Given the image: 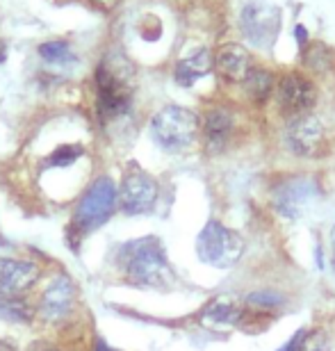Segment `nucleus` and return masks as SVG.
Listing matches in <instances>:
<instances>
[{
  "label": "nucleus",
  "mask_w": 335,
  "mask_h": 351,
  "mask_svg": "<svg viewBox=\"0 0 335 351\" xmlns=\"http://www.w3.org/2000/svg\"><path fill=\"white\" fill-rule=\"evenodd\" d=\"M121 267L132 283L142 287H166L173 283V271L162 247L153 237L128 242L121 249Z\"/></svg>",
  "instance_id": "nucleus-1"
},
{
  "label": "nucleus",
  "mask_w": 335,
  "mask_h": 351,
  "mask_svg": "<svg viewBox=\"0 0 335 351\" xmlns=\"http://www.w3.org/2000/svg\"><path fill=\"white\" fill-rule=\"evenodd\" d=\"M244 254V240L235 230L223 226L219 221H208L197 237V256L201 263L230 269Z\"/></svg>",
  "instance_id": "nucleus-2"
},
{
  "label": "nucleus",
  "mask_w": 335,
  "mask_h": 351,
  "mask_svg": "<svg viewBox=\"0 0 335 351\" xmlns=\"http://www.w3.org/2000/svg\"><path fill=\"white\" fill-rule=\"evenodd\" d=\"M151 135L164 151H183L199 135V117L187 108L169 105L153 117Z\"/></svg>",
  "instance_id": "nucleus-3"
},
{
  "label": "nucleus",
  "mask_w": 335,
  "mask_h": 351,
  "mask_svg": "<svg viewBox=\"0 0 335 351\" xmlns=\"http://www.w3.org/2000/svg\"><path fill=\"white\" fill-rule=\"evenodd\" d=\"M116 199H119V189L114 182L110 178H99L89 187L85 199L80 201L78 210H75V226L80 230L99 228L114 213Z\"/></svg>",
  "instance_id": "nucleus-4"
},
{
  "label": "nucleus",
  "mask_w": 335,
  "mask_h": 351,
  "mask_svg": "<svg viewBox=\"0 0 335 351\" xmlns=\"http://www.w3.org/2000/svg\"><path fill=\"white\" fill-rule=\"evenodd\" d=\"M319 189L317 182L310 178H290L283 180L274 192V208L276 213L290 219H299L312 208V203L317 201Z\"/></svg>",
  "instance_id": "nucleus-5"
},
{
  "label": "nucleus",
  "mask_w": 335,
  "mask_h": 351,
  "mask_svg": "<svg viewBox=\"0 0 335 351\" xmlns=\"http://www.w3.org/2000/svg\"><path fill=\"white\" fill-rule=\"evenodd\" d=\"M96 96H99V112L106 121L125 114L132 101L130 87L106 66L96 71Z\"/></svg>",
  "instance_id": "nucleus-6"
},
{
  "label": "nucleus",
  "mask_w": 335,
  "mask_h": 351,
  "mask_svg": "<svg viewBox=\"0 0 335 351\" xmlns=\"http://www.w3.org/2000/svg\"><path fill=\"white\" fill-rule=\"evenodd\" d=\"M158 182L144 171H132L123 178V185L119 189V199L125 215H144L156 208L158 201Z\"/></svg>",
  "instance_id": "nucleus-7"
},
{
  "label": "nucleus",
  "mask_w": 335,
  "mask_h": 351,
  "mask_svg": "<svg viewBox=\"0 0 335 351\" xmlns=\"http://www.w3.org/2000/svg\"><path fill=\"white\" fill-rule=\"evenodd\" d=\"M317 89L315 85L299 73H288L278 82V105L288 117H303L315 108Z\"/></svg>",
  "instance_id": "nucleus-8"
},
{
  "label": "nucleus",
  "mask_w": 335,
  "mask_h": 351,
  "mask_svg": "<svg viewBox=\"0 0 335 351\" xmlns=\"http://www.w3.org/2000/svg\"><path fill=\"white\" fill-rule=\"evenodd\" d=\"M288 144L292 153L301 158H312L322 151L324 146V125L317 117L303 114L292 119L288 125Z\"/></svg>",
  "instance_id": "nucleus-9"
},
{
  "label": "nucleus",
  "mask_w": 335,
  "mask_h": 351,
  "mask_svg": "<svg viewBox=\"0 0 335 351\" xmlns=\"http://www.w3.org/2000/svg\"><path fill=\"white\" fill-rule=\"evenodd\" d=\"M75 304V287L66 276H58L51 285L46 287L41 297L39 311L46 322H60L73 311Z\"/></svg>",
  "instance_id": "nucleus-10"
},
{
  "label": "nucleus",
  "mask_w": 335,
  "mask_h": 351,
  "mask_svg": "<svg viewBox=\"0 0 335 351\" xmlns=\"http://www.w3.org/2000/svg\"><path fill=\"white\" fill-rule=\"evenodd\" d=\"M242 27L253 44L267 46L276 37V30L281 27V19H278V14L274 10L251 5L242 12Z\"/></svg>",
  "instance_id": "nucleus-11"
},
{
  "label": "nucleus",
  "mask_w": 335,
  "mask_h": 351,
  "mask_svg": "<svg viewBox=\"0 0 335 351\" xmlns=\"http://www.w3.org/2000/svg\"><path fill=\"white\" fill-rule=\"evenodd\" d=\"M214 69L228 82H244L247 80L251 66V55L240 44H223L214 53Z\"/></svg>",
  "instance_id": "nucleus-12"
},
{
  "label": "nucleus",
  "mask_w": 335,
  "mask_h": 351,
  "mask_svg": "<svg viewBox=\"0 0 335 351\" xmlns=\"http://www.w3.org/2000/svg\"><path fill=\"white\" fill-rule=\"evenodd\" d=\"M39 267L34 263L25 261H12V258H3L0 261V290L21 294L37 283Z\"/></svg>",
  "instance_id": "nucleus-13"
},
{
  "label": "nucleus",
  "mask_w": 335,
  "mask_h": 351,
  "mask_svg": "<svg viewBox=\"0 0 335 351\" xmlns=\"http://www.w3.org/2000/svg\"><path fill=\"white\" fill-rule=\"evenodd\" d=\"M233 132V114L226 108H212L203 121V139L210 151H221Z\"/></svg>",
  "instance_id": "nucleus-14"
},
{
  "label": "nucleus",
  "mask_w": 335,
  "mask_h": 351,
  "mask_svg": "<svg viewBox=\"0 0 335 351\" xmlns=\"http://www.w3.org/2000/svg\"><path fill=\"white\" fill-rule=\"evenodd\" d=\"M214 66V58L210 55V51H197L194 55H190V58L180 60L176 64V80L178 85L183 87H192L194 82H197L199 78H203V75H208L212 71Z\"/></svg>",
  "instance_id": "nucleus-15"
},
{
  "label": "nucleus",
  "mask_w": 335,
  "mask_h": 351,
  "mask_svg": "<svg viewBox=\"0 0 335 351\" xmlns=\"http://www.w3.org/2000/svg\"><path fill=\"white\" fill-rule=\"evenodd\" d=\"M242 315V308L235 299L230 297H219L214 299L210 306L206 308L203 313V324L214 326V328H223V326H233L237 324Z\"/></svg>",
  "instance_id": "nucleus-16"
},
{
  "label": "nucleus",
  "mask_w": 335,
  "mask_h": 351,
  "mask_svg": "<svg viewBox=\"0 0 335 351\" xmlns=\"http://www.w3.org/2000/svg\"><path fill=\"white\" fill-rule=\"evenodd\" d=\"M34 311L27 301H23L18 294L0 290V319L14 322V324H27L32 319Z\"/></svg>",
  "instance_id": "nucleus-17"
},
{
  "label": "nucleus",
  "mask_w": 335,
  "mask_h": 351,
  "mask_svg": "<svg viewBox=\"0 0 335 351\" xmlns=\"http://www.w3.org/2000/svg\"><path fill=\"white\" fill-rule=\"evenodd\" d=\"M274 75H271L267 69H251L247 80H244V87H247V94L253 98L256 103L267 101L269 94L274 91Z\"/></svg>",
  "instance_id": "nucleus-18"
},
{
  "label": "nucleus",
  "mask_w": 335,
  "mask_h": 351,
  "mask_svg": "<svg viewBox=\"0 0 335 351\" xmlns=\"http://www.w3.org/2000/svg\"><path fill=\"white\" fill-rule=\"evenodd\" d=\"M39 55L51 64H69V62L75 60L71 46L66 41H46V44L39 46Z\"/></svg>",
  "instance_id": "nucleus-19"
},
{
  "label": "nucleus",
  "mask_w": 335,
  "mask_h": 351,
  "mask_svg": "<svg viewBox=\"0 0 335 351\" xmlns=\"http://www.w3.org/2000/svg\"><path fill=\"white\" fill-rule=\"evenodd\" d=\"M247 304L251 308H258V311H269V308H278L283 304V297L281 294H276V292H267V290H262V292H253V294H249L247 297Z\"/></svg>",
  "instance_id": "nucleus-20"
},
{
  "label": "nucleus",
  "mask_w": 335,
  "mask_h": 351,
  "mask_svg": "<svg viewBox=\"0 0 335 351\" xmlns=\"http://www.w3.org/2000/svg\"><path fill=\"white\" fill-rule=\"evenodd\" d=\"M80 153H82V149L80 146H60L58 151L53 153L51 158H48V165H53V167H66V165H71V162H75V160L80 158Z\"/></svg>",
  "instance_id": "nucleus-21"
},
{
  "label": "nucleus",
  "mask_w": 335,
  "mask_h": 351,
  "mask_svg": "<svg viewBox=\"0 0 335 351\" xmlns=\"http://www.w3.org/2000/svg\"><path fill=\"white\" fill-rule=\"evenodd\" d=\"M303 331H299L297 335H292V340L288 342V345H283V349L281 351H299L301 349V345H303Z\"/></svg>",
  "instance_id": "nucleus-22"
},
{
  "label": "nucleus",
  "mask_w": 335,
  "mask_h": 351,
  "mask_svg": "<svg viewBox=\"0 0 335 351\" xmlns=\"http://www.w3.org/2000/svg\"><path fill=\"white\" fill-rule=\"evenodd\" d=\"M92 3L99 7V10H103V12H112V10H116V7L123 3V0H92Z\"/></svg>",
  "instance_id": "nucleus-23"
},
{
  "label": "nucleus",
  "mask_w": 335,
  "mask_h": 351,
  "mask_svg": "<svg viewBox=\"0 0 335 351\" xmlns=\"http://www.w3.org/2000/svg\"><path fill=\"white\" fill-rule=\"evenodd\" d=\"M295 37L299 39V44H301V46L306 44V39H308V32H306V27H303V25H297V27H295Z\"/></svg>",
  "instance_id": "nucleus-24"
},
{
  "label": "nucleus",
  "mask_w": 335,
  "mask_h": 351,
  "mask_svg": "<svg viewBox=\"0 0 335 351\" xmlns=\"http://www.w3.org/2000/svg\"><path fill=\"white\" fill-rule=\"evenodd\" d=\"M96 351H114V349H110V347L106 345V340L99 338V340H96Z\"/></svg>",
  "instance_id": "nucleus-25"
},
{
  "label": "nucleus",
  "mask_w": 335,
  "mask_h": 351,
  "mask_svg": "<svg viewBox=\"0 0 335 351\" xmlns=\"http://www.w3.org/2000/svg\"><path fill=\"white\" fill-rule=\"evenodd\" d=\"M3 60H5V48L0 46V62H3Z\"/></svg>",
  "instance_id": "nucleus-26"
}]
</instances>
